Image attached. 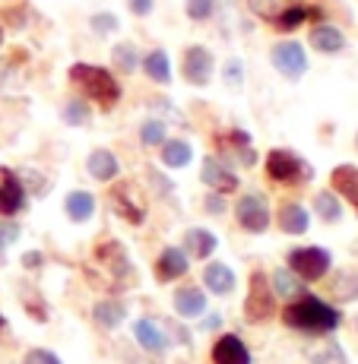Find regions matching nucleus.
I'll return each mask as SVG.
<instances>
[{
    "mask_svg": "<svg viewBox=\"0 0 358 364\" xmlns=\"http://www.w3.org/2000/svg\"><path fill=\"white\" fill-rule=\"evenodd\" d=\"M283 323L289 330H298L307 336H327V333L339 330L342 314L333 304L320 301L317 295H301L298 301L283 307Z\"/></svg>",
    "mask_w": 358,
    "mask_h": 364,
    "instance_id": "f257e3e1",
    "label": "nucleus"
},
{
    "mask_svg": "<svg viewBox=\"0 0 358 364\" xmlns=\"http://www.w3.org/2000/svg\"><path fill=\"white\" fill-rule=\"evenodd\" d=\"M70 82L86 95L89 102H95L102 111H111L121 102V82L115 80V73L95 64H73L70 67Z\"/></svg>",
    "mask_w": 358,
    "mask_h": 364,
    "instance_id": "f03ea898",
    "label": "nucleus"
},
{
    "mask_svg": "<svg viewBox=\"0 0 358 364\" xmlns=\"http://www.w3.org/2000/svg\"><path fill=\"white\" fill-rule=\"evenodd\" d=\"M266 174H270L273 184L283 187H301L314 181V165L305 162L298 152L292 149H273L266 156Z\"/></svg>",
    "mask_w": 358,
    "mask_h": 364,
    "instance_id": "7ed1b4c3",
    "label": "nucleus"
},
{
    "mask_svg": "<svg viewBox=\"0 0 358 364\" xmlns=\"http://www.w3.org/2000/svg\"><path fill=\"white\" fill-rule=\"evenodd\" d=\"M285 263H289V269L295 276L301 279V282H317V279H324L330 272V266H333V257H330L327 247H295L289 257H285Z\"/></svg>",
    "mask_w": 358,
    "mask_h": 364,
    "instance_id": "20e7f679",
    "label": "nucleus"
},
{
    "mask_svg": "<svg viewBox=\"0 0 358 364\" xmlns=\"http://www.w3.org/2000/svg\"><path fill=\"white\" fill-rule=\"evenodd\" d=\"M276 314V291L263 272H254L248 282V298H244V317L251 323H263Z\"/></svg>",
    "mask_w": 358,
    "mask_h": 364,
    "instance_id": "39448f33",
    "label": "nucleus"
},
{
    "mask_svg": "<svg viewBox=\"0 0 358 364\" xmlns=\"http://www.w3.org/2000/svg\"><path fill=\"white\" fill-rule=\"evenodd\" d=\"M235 219L238 225L244 228V232L251 235H263L266 228H270V200H266V193H244V197H238L235 203Z\"/></svg>",
    "mask_w": 358,
    "mask_h": 364,
    "instance_id": "423d86ee",
    "label": "nucleus"
},
{
    "mask_svg": "<svg viewBox=\"0 0 358 364\" xmlns=\"http://www.w3.org/2000/svg\"><path fill=\"white\" fill-rule=\"evenodd\" d=\"M108 203L127 225H143L146 222V200L139 197L137 184H130V181H117L108 191Z\"/></svg>",
    "mask_w": 358,
    "mask_h": 364,
    "instance_id": "0eeeda50",
    "label": "nucleus"
},
{
    "mask_svg": "<svg viewBox=\"0 0 358 364\" xmlns=\"http://www.w3.org/2000/svg\"><path fill=\"white\" fill-rule=\"evenodd\" d=\"M216 73V60L213 51H206L203 45H191L184 51V60H181V76H184L191 86H209Z\"/></svg>",
    "mask_w": 358,
    "mask_h": 364,
    "instance_id": "6e6552de",
    "label": "nucleus"
},
{
    "mask_svg": "<svg viewBox=\"0 0 358 364\" xmlns=\"http://www.w3.org/2000/svg\"><path fill=\"white\" fill-rule=\"evenodd\" d=\"M270 60L285 80H301L307 70V54L298 41H279V45H273Z\"/></svg>",
    "mask_w": 358,
    "mask_h": 364,
    "instance_id": "1a4fd4ad",
    "label": "nucleus"
},
{
    "mask_svg": "<svg viewBox=\"0 0 358 364\" xmlns=\"http://www.w3.org/2000/svg\"><path fill=\"white\" fill-rule=\"evenodd\" d=\"M26 187L19 181V174L13 168H0V219H10V215L23 213L26 209Z\"/></svg>",
    "mask_w": 358,
    "mask_h": 364,
    "instance_id": "9d476101",
    "label": "nucleus"
},
{
    "mask_svg": "<svg viewBox=\"0 0 358 364\" xmlns=\"http://www.w3.org/2000/svg\"><path fill=\"white\" fill-rule=\"evenodd\" d=\"M95 260L105 266V272L115 279H130L133 276V260L121 241H102L95 247Z\"/></svg>",
    "mask_w": 358,
    "mask_h": 364,
    "instance_id": "9b49d317",
    "label": "nucleus"
},
{
    "mask_svg": "<svg viewBox=\"0 0 358 364\" xmlns=\"http://www.w3.org/2000/svg\"><path fill=\"white\" fill-rule=\"evenodd\" d=\"M200 181L206 187H213L216 193H235L238 191V174L231 171V165L226 162V159H219V156L203 159Z\"/></svg>",
    "mask_w": 358,
    "mask_h": 364,
    "instance_id": "f8f14e48",
    "label": "nucleus"
},
{
    "mask_svg": "<svg viewBox=\"0 0 358 364\" xmlns=\"http://www.w3.org/2000/svg\"><path fill=\"white\" fill-rule=\"evenodd\" d=\"M187 269H191V257L184 254V247H162V254H159V260H156L159 282H174V279H181Z\"/></svg>",
    "mask_w": 358,
    "mask_h": 364,
    "instance_id": "ddd939ff",
    "label": "nucleus"
},
{
    "mask_svg": "<svg viewBox=\"0 0 358 364\" xmlns=\"http://www.w3.org/2000/svg\"><path fill=\"white\" fill-rule=\"evenodd\" d=\"M330 191L336 197H346V203L358 213V165H336L330 171Z\"/></svg>",
    "mask_w": 358,
    "mask_h": 364,
    "instance_id": "4468645a",
    "label": "nucleus"
},
{
    "mask_svg": "<svg viewBox=\"0 0 358 364\" xmlns=\"http://www.w3.org/2000/svg\"><path fill=\"white\" fill-rule=\"evenodd\" d=\"M213 364H251V348L241 342V336L226 333L213 346Z\"/></svg>",
    "mask_w": 358,
    "mask_h": 364,
    "instance_id": "2eb2a0df",
    "label": "nucleus"
},
{
    "mask_svg": "<svg viewBox=\"0 0 358 364\" xmlns=\"http://www.w3.org/2000/svg\"><path fill=\"white\" fill-rule=\"evenodd\" d=\"M86 171L98 184H111V181L121 174V162H117V156L111 149H95V152H89V159H86Z\"/></svg>",
    "mask_w": 358,
    "mask_h": 364,
    "instance_id": "dca6fc26",
    "label": "nucleus"
},
{
    "mask_svg": "<svg viewBox=\"0 0 358 364\" xmlns=\"http://www.w3.org/2000/svg\"><path fill=\"white\" fill-rule=\"evenodd\" d=\"M203 282H206V291H213V295H231L235 291V269L226 263H206V269H203Z\"/></svg>",
    "mask_w": 358,
    "mask_h": 364,
    "instance_id": "f3484780",
    "label": "nucleus"
},
{
    "mask_svg": "<svg viewBox=\"0 0 358 364\" xmlns=\"http://www.w3.org/2000/svg\"><path fill=\"white\" fill-rule=\"evenodd\" d=\"M276 225L283 228L285 235H305L307 228H311V215H307V209L298 206V203H285L276 213Z\"/></svg>",
    "mask_w": 358,
    "mask_h": 364,
    "instance_id": "a211bd4d",
    "label": "nucleus"
},
{
    "mask_svg": "<svg viewBox=\"0 0 358 364\" xmlns=\"http://www.w3.org/2000/svg\"><path fill=\"white\" fill-rule=\"evenodd\" d=\"M216 247H219V237L213 232H206V228H187V235H184V254L187 257L206 260V257L216 254Z\"/></svg>",
    "mask_w": 358,
    "mask_h": 364,
    "instance_id": "6ab92c4d",
    "label": "nucleus"
},
{
    "mask_svg": "<svg viewBox=\"0 0 358 364\" xmlns=\"http://www.w3.org/2000/svg\"><path fill=\"white\" fill-rule=\"evenodd\" d=\"M307 41H311V48L320 54H339L342 48H346V35L336 29V26H314Z\"/></svg>",
    "mask_w": 358,
    "mask_h": 364,
    "instance_id": "aec40b11",
    "label": "nucleus"
},
{
    "mask_svg": "<svg viewBox=\"0 0 358 364\" xmlns=\"http://www.w3.org/2000/svg\"><path fill=\"white\" fill-rule=\"evenodd\" d=\"M172 304H174L178 317H200V314L206 311V295H203L200 289H194V285H187V289L174 291Z\"/></svg>",
    "mask_w": 358,
    "mask_h": 364,
    "instance_id": "412c9836",
    "label": "nucleus"
},
{
    "mask_svg": "<svg viewBox=\"0 0 358 364\" xmlns=\"http://www.w3.org/2000/svg\"><path fill=\"white\" fill-rule=\"evenodd\" d=\"M133 336H137V342L149 355H165L168 339H165V333L152 323V320H137V323H133Z\"/></svg>",
    "mask_w": 358,
    "mask_h": 364,
    "instance_id": "4be33fe9",
    "label": "nucleus"
},
{
    "mask_svg": "<svg viewBox=\"0 0 358 364\" xmlns=\"http://www.w3.org/2000/svg\"><path fill=\"white\" fill-rule=\"evenodd\" d=\"M64 213L70 222H89L95 215V197L89 191H70L64 200Z\"/></svg>",
    "mask_w": 358,
    "mask_h": 364,
    "instance_id": "5701e85b",
    "label": "nucleus"
},
{
    "mask_svg": "<svg viewBox=\"0 0 358 364\" xmlns=\"http://www.w3.org/2000/svg\"><path fill=\"white\" fill-rule=\"evenodd\" d=\"M93 320L102 326V330H117V326L127 320V307H124L121 301L105 298V301H98V304L93 307Z\"/></svg>",
    "mask_w": 358,
    "mask_h": 364,
    "instance_id": "b1692460",
    "label": "nucleus"
},
{
    "mask_svg": "<svg viewBox=\"0 0 358 364\" xmlns=\"http://www.w3.org/2000/svg\"><path fill=\"white\" fill-rule=\"evenodd\" d=\"M305 19H320V10H317V6H301V4L283 6V13L273 19V26H276L279 32H295L301 23H305Z\"/></svg>",
    "mask_w": 358,
    "mask_h": 364,
    "instance_id": "393cba45",
    "label": "nucleus"
},
{
    "mask_svg": "<svg viewBox=\"0 0 358 364\" xmlns=\"http://www.w3.org/2000/svg\"><path fill=\"white\" fill-rule=\"evenodd\" d=\"M139 67H143L146 76H149L152 82H159V86H168V82H172V60H168V54L162 51V48H156V51L146 54Z\"/></svg>",
    "mask_w": 358,
    "mask_h": 364,
    "instance_id": "a878e982",
    "label": "nucleus"
},
{
    "mask_svg": "<svg viewBox=\"0 0 358 364\" xmlns=\"http://www.w3.org/2000/svg\"><path fill=\"white\" fill-rule=\"evenodd\" d=\"M270 285H273V291H276V298H285V301H289V298L298 301L301 295H307V289L298 282V276H295L292 269H283V266L273 272Z\"/></svg>",
    "mask_w": 358,
    "mask_h": 364,
    "instance_id": "bb28decb",
    "label": "nucleus"
},
{
    "mask_svg": "<svg viewBox=\"0 0 358 364\" xmlns=\"http://www.w3.org/2000/svg\"><path fill=\"white\" fill-rule=\"evenodd\" d=\"M194 159V146L187 139H165L162 143V162L168 168H184Z\"/></svg>",
    "mask_w": 358,
    "mask_h": 364,
    "instance_id": "cd10ccee",
    "label": "nucleus"
},
{
    "mask_svg": "<svg viewBox=\"0 0 358 364\" xmlns=\"http://www.w3.org/2000/svg\"><path fill=\"white\" fill-rule=\"evenodd\" d=\"M111 60H115V67L121 70V73H137L139 64H143L137 45H130V41H121V45L111 48Z\"/></svg>",
    "mask_w": 358,
    "mask_h": 364,
    "instance_id": "c85d7f7f",
    "label": "nucleus"
},
{
    "mask_svg": "<svg viewBox=\"0 0 358 364\" xmlns=\"http://www.w3.org/2000/svg\"><path fill=\"white\" fill-rule=\"evenodd\" d=\"M314 213L333 225V222L342 219V203H339V197H336L333 191H320L317 197H314Z\"/></svg>",
    "mask_w": 358,
    "mask_h": 364,
    "instance_id": "c756f323",
    "label": "nucleus"
},
{
    "mask_svg": "<svg viewBox=\"0 0 358 364\" xmlns=\"http://www.w3.org/2000/svg\"><path fill=\"white\" fill-rule=\"evenodd\" d=\"M330 291H333V298H339V301H355L358 298V272H352V269L336 272Z\"/></svg>",
    "mask_w": 358,
    "mask_h": 364,
    "instance_id": "7c9ffc66",
    "label": "nucleus"
},
{
    "mask_svg": "<svg viewBox=\"0 0 358 364\" xmlns=\"http://www.w3.org/2000/svg\"><path fill=\"white\" fill-rule=\"evenodd\" d=\"M89 121H93V111H89L86 99H70L64 105V124H70V127H86Z\"/></svg>",
    "mask_w": 358,
    "mask_h": 364,
    "instance_id": "2f4dec72",
    "label": "nucleus"
},
{
    "mask_svg": "<svg viewBox=\"0 0 358 364\" xmlns=\"http://www.w3.org/2000/svg\"><path fill=\"white\" fill-rule=\"evenodd\" d=\"M165 121H159V117H149V121H143V127H139V143L149 146V149H156V146L165 143Z\"/></svg>",
    "mask_w": 358,
    "mask_h": 364,
    "instance_id": "473e14b6",
    "label": "nucleus"
},
{
    "mask_svg": "<svg viewBox=\"0 0 358 364\" xmlns=\"http://www.w3.org/2000/svg\"><path fill=\"white\" fill-rule=\"evenodd\" d=\"M311 361L314 364H346V352L336 342H324V346H317L311 352Z\"/></svg>",
    "mask_w": 358,
    "mask_h": 364,
    "instance_id": "72a5a7b5",
    "label": "nucleus"
},
{
    "mask_svg": "<svg viewBox=\"0 0 358 364\" xmlns=\"http://www.w3.org/2000/svg\"><path fill=\"white\" fill-rule=\"evenodd\" d=\"M187 19H194V23H206L209 16L216 13V0H187Z\"/></svg>",
    "mask_w": 358,
    "mask_h": 364,
    "instance_id": "f704fd0d",
    "label": "nucleus"
},
{
    "mask_svg": "<svg viewBox=\"0 0 358 364\" xmlns=\"http://www.w3.org/2000/svg\"><path fill=\"white\" fill-rule=\"evenodd\" d=\"M248 6H251V13H257L260 19H276L279 13H283V0H248Z\"/></svg>",
    "mask_w": 358,
    "mask_h": 364,
    "instance_id": "c9c22d12",
    "label": "nucleus"
},
{
    "mask_svg": "<svg viewBox=\"0 0 358 364\" xmlns=\"http://www.w3.org/2000/svg\"><path fill=\"white\" fill-rule=\"evenodd\" d=\"M89 26H93V32H98V35H111L121 29V19H117L115 13H95V16L89 19Z\"/></svg>",
    "mask_w": 358,
    "mask_h": 364,
    "instance_id": "e433bc0d",
    "label": "nucleus"
},
{
    "mask_svg": "<svg viewBox=\"0 0 358 364\" xmlns=\"http://www.w3.org/2000/svg\"><path fill=\"white\" fill-rule=\"evenodd\" d=\"M19 235H23V228L16 222H0V254H6V247H13Z\"/></svg>",
    "mask_w": 358,
    "mask_h": 364,
    "instance_id": "4c0bfd02",
    "label": "nucleus"
},
{
    "mask_svg": "<svg viewBox=\"0 0 358 364\" xmlns=\"http://www.w3.org/2000/svg\"><path fill=\"white\" fill-rule=\"evenodd\" d=\"M219 139L222 146H228V149H244V146H251V133H244V130H228V133H219Z\"/></svg>",
    "mask_w": 358,
    "mask_h": 364,
    "instance_id": "58836bf2",
    "label": "nucleus"
},
{
    "mask_svg": "<svg viewBox=\"0 0 358 364\" xmlns=\"http://www.w3.org/2000/svg\"><path fill=\"white\" fill-rule=\"evenodd\" d=\"M23 364H64L54 352H48V348H29V352L23 355Z\"/></svg>",
    "mask_w": 358,
    "mask_h": 364,
    "instance_id": "ea45409f",
    "label": "nucleus"
},
{
    "mask_svg": "<svg viewBox=\"0 0 358 364\" xmlns=\"http://www.w3.org/2000/svg\"><path fill=\"white\" fill-rule=\"evenodd\" d=\"M222 80L228 82V86H241V80H244V64L238 58H231L226 60V70H222Z\"/></svg>",
    "mask_w": 358,
    "mask_h": 364,
    "instance_id": "a19ab883",
    "label": "nucleus"
},
{
    "mask_svg": "<svg viewBox=\"0 0 358 364\" xmlns=\"http://www.w3.org/2000/svg\"><path fill=\"white\" fill-rule=\"evenodd\" d=\"M149 181H152V191H159L156 197H162V193H172V181H165L162 174L156 171V168H149Z\"/></svg>",
    "mask_w": 358,
    "mask_h": 364,
    "instance_id": "79ce46f5",
    "label": "nucleus"
},
{
    "mask_svg": "<svg viewBox=\"0 0 358 364\" xmlns=\"http://www.w3.org/2000/svg\"><path fill=\"white\" fill-rule=\"evenodd\" d=\"M127 6L133 16H149L152 13V0H127Z\"/></svg>",
    "mask_w": 358,
    "mask_h": 364,
    "instance_id": "37998d69",
    "label": "nucleus"
},
{
    "mask_svg": "<svg viewBox=\"0 0 358 364\" xmlns=\"http://www.w3.org/2000/svg\"><path fill=\"white\" fill-rule=\"evenodd\" d=\"M41 263H45V257H41L38 250H26V254H23V266H26V269H41Z\"/></svg>",
    "mask_w": 358,
    "mask_h": 364,
    "instance_id": "c03bdc74",
    "label": "nucleus"
},
{
    "mask_svg": "<svg viewBox=\"0 0 358 364\" xmlns=\"http://www.w3.org/2000/svg\"><path fill=\"white\" fill-rule=\"evenodd\" d=\"M203 206H206V213H222V209H226V203H222L219 197H206Z\"/></svg>",
    "mask_w": 358,
    "mask_h": 364,
    "instance_id": "a18cd8bd",
    "label": "nucleus"
},
{
    "mask_svg": "<svg viewBox=\"0 0 358 364\" xmlns=\"http://www.w3.org/2000/svg\"><path fill=\"white\" fill-rule=\"evenodd\" d=\"M219 326H222L219 314H206V320H203V330H219Z\"/></svg>",
    "mask_w": 358,
    "mask_h": 364,
    "instance_id": "49530a36",
    "label": "nucleus"
},
{
    "mask_svg": "<svg viewBox=\"0 0 358 364\" xmlns=\"http://www.w3.org/2000/svg\"><path fill=\"white\" fill-rule=\"evenodd\" d=\"M10 73H13V64H10V60H0V86L10 80Z\"/></svg>",
    "mask_w": 358,
    "mask_h": 364,
    "instance_id": "de8ad7c7",
    "label": "nucleus"
},
{
    "mask_svg": "<svg viewBox=\"0 0 358 364\" xmlns=\"http://www.w3.org/2000/svg\"><path fill=\"white\" fill-rule=\"evenodd\" d=\"M0 48H4V29H0Z\"/></svg>",
    "mask_w": 358,
    "mask_h": 364,
    "instance_id": "09e8293b",
    "label": "nucleus"
},
{
    "mask_svg": "<svg viewBox=\"0 0 358 364\" xmlns=\"http://www.w3.org/2000/svg\"><path fill=\"white\" fill-rule=\"evenodd\" d=\"M4 323H6V320H4V317H0V330H4Z\"/></svg>",
    "mask_w": 358,
    "mask_h": 364,
    "instance_id": "8fccbe9b",
    "label": "nucleus"
},
{
    "mask_svg": "<svg viewBox=\"0 0 358 364\" xmlns=\"http://www.w3.org/2000/svg\"><path fill=\"white\" fill-rule=\"evenodd\" d=\"M355 143H358V136H355Z\"/></svg>",
    "mask_w": 358,
    "mask_h": 364,
    "instance_id": "3c124183",
    "label": "nucleus"
}]
</instances>
